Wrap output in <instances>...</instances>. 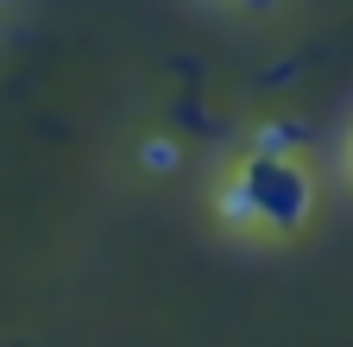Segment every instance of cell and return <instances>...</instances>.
<instances>
[{"mask_svg": "<svg viewBox=\"0 0 353 347\" xmlns=\"http://www.w3.org/2000/svg\"><path fill=\"white\" fill-rule=\"evenodd\" d=\"M240 177L252 184V202H259V228H278V234H296L316 208V184H309L303 164H259L246 158Z\"/></svg>", "mask_w": 353, "mask_h": 347, "instance_id": "cell-1", "label": "cell"}, {"mask_svg": "<svg viewBox=\"0 0 353 347\" xmlns=\"http://www.w3.org/2000/svg\"><path fill=\"white\" fill-rule=\"evenodd\" d=\"M309 139V126L303 120H265L259 133H252V158L259 164H290V152Z\"/></svg>", "mask_w": 353, "mask_h": 347, "instance_id": "cell-2", "label": "cell"}, {"mask_svg": "<svg viewBox=\"0 0 353 347\" xmlns=\"http://www.w3.org/2000/svg\"><path fill=\"white\" fill-rule=\"evenodd\" d=\"M221 221H228V228H252L259 221V202H252V184L246 177H234L228 190H221Z\"/></svg>", "mask_w": 353, "mask_h": 347, "instance_id": "cell-3", "label": "cell"}, {"mask_svg": "<svg viewBox=\"0 0 353 347\" xmlns=\"http://www.w3.org/2000/svg\"><path fill=\"white\" fill-rule=\"evenodd\" d=\"M176 158H183V152H176V139H145V146H139V164H145V170H176Z\"/></svg>", "mask_w": 353, "mask_h": 347, "instance_id": "cell-4", "label": "cell"}, {"mask_svg": "<svg viewBox=\"0 0 353 347\" xmlns=\"http://www.w3.org/2000/svg\"><path fill=\"white\" fill-rule=\"evenodd\" d=\"M246 7H272V0H246Z\"/></svg>", "mask_w": 353, "mask_h": 347, "instance_id": "cell-5", "label": "cell"}]
</instances>
